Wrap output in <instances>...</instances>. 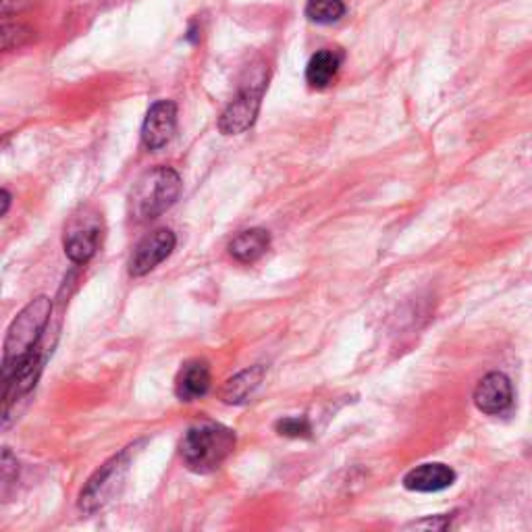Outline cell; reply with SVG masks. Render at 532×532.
Masks as SVG:
<instances>
[{"mask_svg": "<svg viewBox=\"0 0 532 532\" xmlns=\"http://www.w3.org/2000/svg\"><path fill=\"white\" fill-rule=\"evenodd\" d=\"M514 399L512 381L503 372H489L474 389V404L483 414L499 416L510 410Z\"/></svg>", "mask_w": 532, "mask_h": 532, "instance_id": "9", "label": "cell"}, {"mask_svg": "<svg viewBox=\"0 0 532 532\" xmlns=\"http://www.w3.org/2000/svg\"><path fill=\"white\" fill-rule=\"evenodd\" d=\"M50 312H52V302L46 296H40L25 306L11 323L5 339V356H3L5 381L38 348L42 333L48 325Z\"/></svg>", "mask_w": 532, "mask_h": 532, "instance_id": "2", "label": "cell"}, {"mask_svg": "<svg viewBox=\"0 0 532 532\" xmlns=\"http://www.w3.org/2000/svg\"><path fill=\"white\" fill-rule=\"evenodd\" d=\"M271 248V235L266 229H248L242 231L237 237H233V242L229 244V254L242 264H252L258 258L266 254V250Z\"/></svg>", "mask_w": 532, "mask_h": 532, "instance_id": "12", "label": "cell"}, {"mask_svg": "<svg viewBox=\"0 0 532 532\" xmlns=\"http://www.w3.org/2000/svg\"><path fill=\"white\" fill-rule=\"evenodd\" d=\"M266 90V75L260 73L256 79H250L239 94L227 104L219 119V129L225 136H237V133L248 131L258 117L260 102Z\"/></svg>", "mask_w": 532, "mask_h": 532, "instance_id": "6", "label": "cell"}, {"mask_svg": "<svg viewBox=\"0 0 532 532\" xmlns=\"http://www.w3.org/2000/svg\"><path fill=\"white\" fill-rule=\"evenodd\" d=\"M32 38V30L25 28L21 23L11 25L9 19H5L3 23V48L11 50L13 46H21L23 42H28Z\"/></svg>", "mask_w": 532, "mask_h": 532, "instance_id": "17", "label": "cell"}, {"mask_svg": "<svg viewBox=\"0 0 532 532\" xmlns=\"http://www.w3.org/2000/svg\"><path fill=\"white\" fill-rule=\"evenodd\" d=\"M177 129V106L171 100H161L150 106L142 125V142L148 150L165 148Z\"/></svg>", "mask_w": 532, "mask_h": 532, "instance_id": "8", "label": "cell"}, {"mask_svg": "<svg viewBox=\"0 0 532 532\" xmlns=\"http://www.w3.org/2000/svg\"><path fill=\"white\" fill-rule=\"evenodd\" d=\"M275 429L279 435L283 437H291V439H306L310 437L312 433V427H310V422L306 418H283L275 424Z\"/></svg>", "mask_w": 532, "mask_h": 532, "instance_id": "16", "label": "cell"}, {"mask_svg": "<svg viewBox=\"0 0 532 532\" xmlns=\"http://www.w3.org/2000/svg\"><path fill=\"white\" fill-rule=\"evenodd\" d=\"M235 449V433L217 422H202L181 439V460L196 474L215 472Z\"/></svg>", "mask_w": 532, "mask_h": 532, "instance_id": "1", "label": "cell"}, {"mask_svg": "<svg viewBox=\"0 0 532 532\" xmlns=\"http://www.w3.org/2000/svg\"><path fill=\"white\" fill-rule=\"evenodd\" d=\"M127 451H121L119 456L111 458L106 464H102L96 474L90 478L88 485L84 487L82 495H79V510L86 514H94L102 510L106 503H111L113 497L121 491L125 472H127Z\"/></svg>", "mask_w": 532, "mask_h": 532, "instance_id": "5", "label": "cell"}, {"mask_svg": "<svg viewBox=\"0 0 532 532\" xmlns=\"http://www.w3.org/2000/svg\"><path fill=\"white\" fill-rule=\"evenodd\" d=\"M181 194V177L171 167H156L146 173L133 190L131 208L140 221H152L167 212Z\"/></svg>", "mask_w": 532, "mask_h": 532, "instance_id": "3", "label": "cell"}, {"mask_svg": "<svg viewBox=\"0 0 532 532\" xmlns=\"http://www.w3.org/2000/svg\"><path fill=\"white\" fill-rule=\"evenodd\" d=\"M456 483V472L447 464H422L404 476V487L416 493H439Z\"/></svg>", "mask_w": 532, "mask_h": 532, "instance_id": "10", "label": "cell"}, {"mask_svg": "<svg viewBox=\"0 0 532 532\" xmlns=\"http://www.w3.org/2000/svg\"><path fill=\"white\" fill-rule=\"evenodd\" d=\"M104 237V221L102 215L94 208H82L77 215L71 217L65 229V254L75 264L90 262Z\"/></svg>", "mask_w": 532, "mask_h": 532, "instance_id": "4", "label": "cell"}, {"mask_svg": "<svg viewBox=\"0 0 532 532\" xmlns=\"http://www.w3.org/2000/svg\"><path fill=\"white\" fill-rule=\"evenodd\" d=\"M32 5V0H3V17H9L11 13H19L23 9H28Z\"/></svg>", "mask_w": 532, "mask_h": 532, "instance_id": "19", "label": "cell"}, {"mask_svg": "<svg viewBox=\"0 0 532 532\" xmlns=\"http://www.w3.org/2000/svg\"><path fill=\"white\" fill-rule=\"evenodd\" d=\"M264 379V366H252L239 372L233 379H229L223 387V402L231 404V406H239V404H246L248 399L256 393V389L260 387Z\"/></svg>", "mask_w": 532, "mask_h": 532, "instance_id": "13", "label": "cell"}, {"mask_svg": "<svg viewBox=\"0 0 532 532\" xmlns=\"http://www.w3.org/2000/svg\"><path fill=\"white\" fill-rule=\"evenodd\" d=\"M3 215H7V210H9V204H11V196H9V192L7 190H3Z\"/></svg>", "mask_w": 532, "mask_h": 532, "instance_id": "20", "label": "cell"}, {"mask_svg": "<svg viewBox=\"0 0 532 532\" xmlns=\"http://www.w3.org/2000/svg\"><path fill=\"white\" fill-rule=\"evenodd\" d=\"M345 15L343 0H308L306 3V17L314 23H335Z\"/></svg>", "mask_w": 532, "mask_h": 532, "instance_id": "15", "label": "cell"}, {"mask_svg": "<svg viewBox=\"0 0 532 532\" xmlns=\"http://www.w3.org/2000/svg\"><path fill=\"white\" fill-rule=\"evenodd\" d=\"M175 244H177V237L171 229H158L150 233L148 237H144L138 244L136 252H133L131 256L129 275L144 277L150 271H154L158 264L171 256V252L175 250Z\"/></svg>", "mask_w": 532, "mask_h": 532, "instance_id": "7", "label": "cell"}, {"mask_svg": "<svg viewBox=\"0 0 532 532\" xmlns=\"http://www.w3.org/2000/svg\"><path fill=\"white\" fill-rule=\"evenodd\" d=\"M210 389V366L206 360L185 362L175 381V393L181 402H194Z\"/></svg>", "mask_w": 532, "mask_h": 532, "instance_id": "11", "label": "cell"}, {"mask_svg": "<svg viewBox=\"0 0 532 532\" xmlns=\"http://www.w3.org/2000/svg\"><path fill=\"white\" fill-rule=\"evenodd\" d=\"M17 478V460L13 458L11 449L3 451V491L7 493V487Z\"/></svg>", "mask_w": 532, "mask_h": 532, "instance_id": "18", "label": "cell"}, {"mask_svg": "<svg viewBox=\"0 0 532 532\" xmlns=\"http://www.w3.org/2000/svg\"><path fill=\"white\" fill-rule=\"evenodd\" d=\"M339 65H341V57L335 50L316 52V55H312V59L308 61L306 82L310 84V88L325 90L335 79Z\"/></svg>", "mask_w": 532, "mask_h": 532, "instance_id": "14", "label": "cell"}]
</instances>
